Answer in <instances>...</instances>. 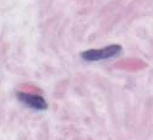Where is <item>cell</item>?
<instances>
[{"label": "cell", "mask_w": 153, "mask_h": 140, "mask_svg": "<svg viewBox=\"0 0 153 140\" xmlns=\"http://www.w3.org/2000/svg\"><path fill=\"white\" fill-rule=\"evenodd\" d=\"M123 47L120 44H110L99 49H88L81 53V58L86 61H99L114 58L121 53Z\"/></svg>", "instance_id": "cell-1"}, {"label": "cell", "mask_w": 153, "mask_h": 140, "mask_svg": "<svg viewBox=\"0 0 153 140\" xmlns=\"http://www.w3.org/2000/svg\"><path fill=\"white\" fill-rule=\"evenodd\" d=\"M16 95L20 102H22L23 105H26L30 108H33L37 111H43V109H47L48 107L47 101L39 95H33V94L21 92V91H19Z\"/></svg>", "instance_id": "cell-2"}]
</instances>
